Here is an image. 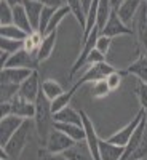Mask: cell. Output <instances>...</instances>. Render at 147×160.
I'll list each match as a JSON object with an SVG mask.
<instances>
[{
    "label": "cell",
    "instance_id": "cell-1",
    "mask_svg": "<svg viewBox=\"0 0 147 160\" xmlns=\"http://www.w3.org/2000/svg\"><path fill=\"white\" fill-rule=\"evenodd\" d=\"M34 125L37 130V135L43 144L47 142L50 133L55 128V114L51 111V101L45 96V93L40 90L38 98L35 101V117Z\"/></svg>",
    "mask_w": 147,
    "mask_h": 160
},
{
    "label": "cell",
    "instance_id": "cell-2",
    "mask_svg": "<svg viewBox=\"0 0 147 160\" xmlns=\"http://www.w3.org/2000/svg\"><path fill=\"white\" fill-rule=\"evenodd\" d=\"M29 131H31V118H26L24 123L18 128V131L10 138L7 146L2 148L11 160H16L21 155V152L24 151L26 144H27V139H29Z\"/></svg>",
    "mask_w": 147,
    "mask_h": 160
},
{
    "label": "cell",
    "instance_id": "cell-3",
    "mask_svg": "<svg viewBox=\"0 0 147 160\" xmlns=\"http://www.w3.org/2000/svg\"><path fill=\"white\" fill-rule=\"evenodd\" d=\"M115 71L117 69L112 68V66L109 62H105V61L99 62V64H93V66H90V68L86 69V72L78 78V82L74 87L78 90L80 87H83L85 83H95V82H98V80H105L107 75H110Z\"/></svg>",
    "mask_w": 147,
    "mask_h": 160
},
{
    "label": "cell",
    "instance_id": "cell-4",
    "mask_svg": "<svg viewBox=\"0 0 147 160\" xmlns=\"http://www.w3.org/2000/svg\"><path fill=\"white\" fill-rule=\"evenodd\" d=\"M147 114V111L145 109H141L138 114H136V117L131 120L130 123H126L123 128H120L118 131H115L114 135H110L109 138H107V141L109 142H112V144H117V146H125L128 144V141L131 139V136H133V133H135V130L138 128V125L141 123V120H142V117Z\"/></svg>",
    "mask_w": 147,
    "mask_h": 160
},
{
    "label": "cell",
    "instance_id": "cell-5",
    "mask_svg": "<svg viewBox=\"0 0 147 160\" xmlns=\"http://www.w3.org/2000/svg\"><path fill=\"white\" fill-rule=\"evenodd\" d=\"M99 35H101V31H99V28L98 26H95L93 28V31L90 32V35L83 40V47H82V51H80V55H78V58H77V61L74 62V66H72V69H71V77H74L80 69L85 66V62H86V58H88V55L96 48V42H98V38H99Z\"/></svg>",
    "mask_w": 147,
    "mask_h": 160
},
{
    "label": "cell",
    "instance_id": "cell-6",
    "mask_svg": "<svg viewBox=\"0 0 147 160\" xmlns=\"http://www.w3.org/2000/svg\"><path fill=\"white\" fill-rule=\"evenodd\" d=\"M74 142H75V141H74L72 138H69L66 133H62V131H59V130H56V128H53V131L50 133V136H48V139H47V142H45V148H47L48 151H51L53 154L59 155V154H62L64 151H67L69 148H72Z\"/></svg>",
    "mask_w": 147,
    "mask_h": 160
},
{
    "label": "cell",
    "instance_id": "cell-7",
    "mask_svg": "<svg viewBox=\"0 0 147 160\" xmlns=\"http://www.w3.org/2000/svg\"><path fill=\"white\" fill-rule=\"evenodd\" d=\"M80 115H82L83 130H85V141L88 144V148H90L93 157H95V160H101V157H99V136L96 133V128H95L91 118L86 115L85 111H80Z\"/></svg>",
    "mask_w": 147,
    "mask_h": 160
},
{
    "label": "cell",
    "instance_id": "cell-8",
    "mask_svg": "<svg viewBox=\"0 0 147 160\" xmlns=\"http://www.w3.org/2000/svg\"><path fill=\"white\" fill-rule=\"evenodd\" d=\"M26 118H21L15 114H11L8 117L0 118V146L5 148L7 142L10 141V138L18 131V128L24 123Z\"/></svg>",
    "mask_w": 147,
    "mask_h": 160
},
{
    "label": "cell",
    "instance_id": "cell-9",
    "mask_svg": "<svg viewBox=\"0 0 147 160\" xmlns=\"http://www.w3.org/2000/svg\"><path fill=\"white\" fill-rule=\"evenodd\" d=\"M131 34H133V29L130 28V26H126L122 19L118 18L115 10H112L110 16H109V21L105 22L104 29L101 31V35L114 38L117 35H131Z\"/></svg>",
    "mask_w": 147,
    "mask_h": 160
},
{
    "label": "cell",
    "instance_id": "cell-10",
    "mask_svg": "<svg viewBox=\"0 0 147 160\" xmlns=\"http://www.w3.org/2000/svg\"><path fill=\"white\" fill-rule=\"evenodd\" d=\"M38 61L34 55H31L29 51H26L24 48L18 50L16 53H13V55L8 58L7 64L3 66L5 68H26V69H32V71H37L38 68Z\"/></svg>",
    "mask_w": 147,
    "mask_h": 160
},
{
    "label": "cell",
    "instance_id": "cell-11",
    "mask_svg": "<svg viewBox=\"0 0 147 160\" xmlns=\"http://www.w3.org/2000/svg\"><path fill=\"white\" fill-rule=\"evenodd\" d=\"M42 90V82L38 78V72L34 71L32 75L29 78H26L24 82L19 85V93L18 95L24 99H27L31 102H35L37 98H38V93Z\"/></svg>",
    "mask_w": 147,
    "mask_h": 160
},
{
    "label": "cell",
    "instance_id": "cell-12",
    "mask_svg": "<svg viewBox=\"0 0 147 160\" xmlns=\"http://www.w3.org/2000/svg\"><path fill=\"white\" fill-rule=\"evenodd\" d=\"M32 69H26V68H5L0 72V80L7 83H16L21 85L26 78H29L32 75Z\"/></svg>",
    "mask_w": 147,
    "mask_h": 160
},
{
    "label": "cell",
    "instance_id": "cell-13",
    "mask_svg": "<svg viewBox=\"0 0 147 160\" xmlns=\"http://www.w3.org/2000/svg\"><path fill=\"white\" fill-rule=\"evenodd\" d=\"M11 114H15L21 118H34L35 117V102H31L18 95L11 101Z\"/></svg>",
    "mask_w": 147,
    "mask_h": 160
},
{
    "label": "cell",
    "instance_id": "cell-14",
    "mask_svg": "<svg viewBox=\"0 0 147 160\" xmlns=\"http://www.w3.org/2000/svg\"><path fill=\"white\" fill-rule=\"evenodd\" d=\"M141 5H142V0H125L122 3V7L117 10V15L126 26L131 28V21L136 18Z\"/></svg>",
    "mask_w": 147,
    "mask_h": 160
},
{
    "label": "cell",
    "instance_id": "cell-15",
    "mask_svg": "<svg viewBox=\"0 0 147 160\" xmlns=\"http://www.w3.org/2000/svg\"><path fill=\"white\" fill-rule=\"evenodd\" d=\"M64 157H67L69 160H95L86 141H75L72 148H69L67 151L62 152Z\"/></svg>",
    "mask_w": 147,
    "mask_h": 160
},
{
    "label": "cell",
    "instance_id": "cell-16",
    "mask_svg": "<svg viewBox=\"0 0 147 160\" xmlns=\"http://www.w3.org/2000/svg\"><path fill=\"white\" fill-rule=\"evenodd\" d=\"M125 154L123 146H117L109 142L107 139L99 138V157L101 160H120Z\"/></svg>",
    "mask_w": 147,
    "mask_h": 160
},
{
    "label": "cell",
    "instance_id": "cell-17",
    "mask_svg": "<svg viewBox=\"0 0 147 160\" xmlns=\"http://www.w3.org/2000/svg\"><path fill=\"white\" fill-rule=\"evenodd\" d=\"M136 35L142 48L147 50V3H142L136 16Z\"/></svg>",
    "mask_w": 147,
    "mask_h": 160
},
{
    "label": "cell",
    "instance_id": "cell-18",
    "mask_svg": "<svg viewBox=\"0 0 147 160\" xmlns=\"http://www.w3.org/2000/svg\"><path fill=\"white\" fill-rule=\"evenodd\" d=\"M22 7L26 10L29 16V21L32 24L34 31H38V26H40V16H42V11H43V3L38 2V0H24Z\"/></svg>",
    "mask_w": 147,
    "mask_h": 160
},
{
    "label": "cell",
    "instance_id": "cell-19",
    "mask_svg": "<svg viewBox=\"0 0 147 160\" xmlns=\"http://www.w3.org/2000/svg\"><path fill=\"white\" fill-rule=\"evenodd\" d=\"M56 40H58V31L43 35L42 45H40L38 53H37V61L38 62H43V61H47L51 56L53 50H55V47H56Z\"/></svg>",
    "mask_w": 147,
    "mask_h": 160
},
{
    "label": "cell",
    "instance_id": "cell-20",
    "mask_svg": "<svg viewBox=\"0 0 147 160\" xmlns=\"http://www.w3.org/2000/svg\"><path fill=\"white\" fill-rule=\"evenodd\" d=\"M13 24L18 26L19 29H22L26 34H32L35 32L34 28H32V24L29 21V16H27V13H26L24 7L22 5H16V7H13Z\"/></svg>",
    "mask_w": 147,
    "mask_h": 160
},
{
    "label": "cell",
    "instance_id": "cell-21",
    "mask_svg": "<svg viewBox=\"0 0 147 160\" xmlns=\"http://www.w3.org/2000/svg\"><path fill=\"white\" fill-rule=\"evenodd\" d=\"M126 74L136 75L139 82L147 83V55H139V58L126 68Z\"/></svg>",
    "mask_w": 147,
    "mask_h": 160
},
{
    "label": "cell",
    "instance_id": "cell-22",
    "mask_svg": "<svg viewBox=\"0 0 147 160\" xmlns=\"http://www.w3.org/2000/svg\"><path fill=\"white\" fill-rule=\"evenodd\" d=\"M55 122L74 123V125H80V127H83L82 115H80V112H77L75 109H72L71 106H67V108H64V109H61L59 112H56V114H55Z\"/></svg>",
    "mask_w": 147,
    "mask_h": 160
},
{
    "label": "cell",
    "instance_id": "cell-23",
    "mask_svg": "<svg viewBox=\"0 0 147 160\" xmlns=\"http://www.w3.org/2000/svg\"><path fill=\"white\" fill-rule=\"evenodd\" d=\"M55 128L66 133L69 138H72L74 141H83L85 139V130L80 125H74V123H62V122H55Z\"/></svg>",
    "mask_w": 147,
    "mask_h": 160
},
{
    "label": "cell",
    "instance_id": "cell-24",
    "mask_svg": "<svg viewBox=\"0 0 147 160\" xmlns=\"http://www.w3.org/2000/svg\"><path fill=\"white\" fill-rule=\"evenodd\" d=\"M64 3L71 8V13L75 16L77 22L80 24V28L85 31V28H86V13L83 10L82 0H64Z\"/></svg>",
    "mask_w": 147,
    "mask_h": 160
},
{
    "label": "cell",
    "instance_id": "cell-25",
    "mask_svg": "<svg viewBox=\"0 0 147 160\" xmlns=\"http://www.w3.org/2000/svg\"><path fill=\"white\" fill-rule=\"evenodd\" d=\"M110 13H112L110 0H99V5H98V13H96V26L99 28V31H102V29H104L105 22L109 21Z\"/></svg>",
    "mask_w": 147,
    "mask_h": 160
},
{
    "label": "cell",
    "instance_id": "cell-26",
    "mask_svg": "<svg viewBox=\"0 0 147 160\" xmlns=\"http://www.w3.org/2000/svg\"><path fill=\"white\" fill-rule=\"evenodd\" d=\"M0 37L10 38V40H26L29 37V34H26L15 24H10V26H0Z\"/></svg>",
    "mask_w": 147,
    "mask_h": 160
},
{
    "label": "cell",
    "instance_id": "cell-27",
    "mask_svg": "<svg viewBox=\"0 0 147 160\" xmlns=\"http://www.w3.org/2000/svg\"><path fill=\"white\" fill-rule=\"evenodd\" d=\"M75 91H77V88L72 87L69 91H64L62 95H59L56 99H53V101H51V111H53V114H56V112H59L61 109L67 108V106L71 104V99H72L74 95H75Z\"/></svg>",
    "mask_w": 147,
    "mask_h": 160
},
{
    "label": "cell",
    "instance_id": "cell-28",
    "mask_svg": "<svg viewBox=\"0 0 147 160\" xmlns=\"http://www.w3.org/2000/svg\"><path fill=\"white\" fill-rule=\"evenodd\" d=\"M42 91L45 93V96H47L50 101L56 99L59 95H62V93H64L62 87L56 82V80H51V78L43 80V82H42Z\"/></svg>",
    "mask_w": 147,
    "mask_h": 160
},
{
    "label": "cell",
    "instance_id": "cell-29",
    "mask_svg": "<svg viewBox=\"0 0 147 160\" xmlns=\"http://www.w3.org/2000/svg\"><path fill=\"white\" fill-rule=\"evenodd\" d=\"M19 93V85L16 83H0V102H11L13 98H16Z\"/></svg>",
    "mask_w": 147,
    "mask_h": 160
},
{
    "label": "cell",
    "instance_id": "cell-30",
    "mask_svg": "<svg viewBox=\"0 0 147 160\" xmlns=\"http://www.w3.org/2000/svg\"><path fill=\"white\" fill-rule=\"evenodd\" d=\"M71 13V8L67 7V5H62L61 8H58L56 10V13L53 15V18H51V21H50V24H48V28H47V31H45V34H50V32H55V31H58V26L64 21V18L67 16Z\"/></svg>",
    "mask_w": 147,
    "mask_h": 160
},
{
    "label": "cell",
    "instance_id": "cell-31",
    "mask_svg": "<svg viewBox=\"0 0 147 160\" xmlns=\"http://www.w3.org/2000/svg\"><path fill=\"white\" fill-rule=\"evenodd\" d=\"M42 40H43V35L40 34L38 31L32 32L27 38L24 40V50H26V51H29L31 55H34V56L37 58V53H38L40 45H42Z\"/></svg>",
    "mask_w": 147,
    "mask_h": 160
},
{
    "label": "cell",
    "instance_id": "cell-32",
    "mask_svg": "<svg viewBox=\"0 0 147 160\" xmlns=\"http://www.w3.org/2000/svg\"><path fill=\"white\" fill-rule=\"evenodd\" d=\"M10 24H13V7L5 0H0V26Z\"/></svg>",
    "mask_w": 147,
    "mask_h": 160
},
{
    "label": "cell",
    "instance_id": "cell-33",
    "mask_svg": "<svg viewBox=\"0 0 147 160\" xmlns=\"http://www.w3.org/2000/svg\"><path fill=\"white\" fill-rule=\"evenodd\" d=\"M56 10H58V8H55V7H48V5L43 7L42 16H40V26H38V32L42 34V35H45V31H47V28H48V24H50L53 15L56 13Z\"/></svg>",
    "mask_w": 147,
    "mask_h": 160
},
{
    "label": "cell",
    "instance_id": "cell-34",
    "mask_svg": "<svg viewBox=\"0 0 147 160\" xmlns=\"http://www.w3.org/2000/svg\"><path fill=\"white\" fill-rule=\"evenodd\" d=\"M21 48H24V40H10V38L0 37V50L2 51H7L10 55H13V53H16Z\"/></svg>",
    "mask_w": 147,
    "mask_h": 160
},
{
    "label": "cell",
    "instance_id": "cell-35",
    "mask_svg": "<svg viewBox=\"0 0 147 160\" xmlns=\"http://www.w3.org/2000/svg\"><path fill=\"white\" fill-rule=\"evenodd\" d=\"M91 95L93 98H96V99H101V98H105L110 93V88L107 85V82L105 80H98V82L95 83H91Z\"/></svg>",
    "mask_w": 147,
    "mask_h": 160
},
{
    "label": "cell",
    "instance_id": "cell-36",
    "mask_svg": "<svg viewBox=\"0 0 147 160\" xmlns=\"http://www.w3.org/2000/svg\"><path fill=\"white\" fill-rule=\"evenodd\" d=\"M123 75H126V71H115V72H112L110 75H107V78H105V82H107V85H109V88H110V91H115L118 87H120V83H122V77Z\"/></svg>",
    "mask_w": 147,
    "mask_h": 160
},
{
    "label": "cell",
    "instance_id": "cell-37",
    "mask_svg": "<svg viewBox=\"0 0 147 160\" xmlns=\"http://www.w3.org/2000/svg\"><path fill=\"white\" fill-rule=\"evenodd\" d=\"M136 96H138V99H139V102L142 106V109L147 111V83H144V82L138 83V87H136Z\"/></svg>",
    "mask_w": 147,
    "mask_h": 160
},
{
    "label": "cell",
    "instance_id": "cell-38",
    "mask_svg": "<svg viewBox=\"0 0 147 160\" xmlns=\"http://www.w3.org/2000/svg\"><path fill=\"white\" fill-rule=\"evenodd\" d=\"M112 45V38L110 37H105V35H99L98 42H96V50H99L102 55H107L109 50Z\"/></svg>",
    "mask_w": 147,
    "mask_h": 160
},
{
    "label": "cell",
    "instance_id": "cell-39",
    "mask_svg": "<svg viewBox=\"0 0 147 160\" xmlns=\"http://www.w3.org/2000/svg\"><path fill=\"white\" fill-rule=\"evenodd\" d=\"M105 61V55H102V53L99 51V50H93L90 55H88V58H86V62H85V66H93V64H99V62H104Z\"/></svg>",
    "mask_w": 147,
    "mask_h": 160
},
{
    "label": "cell",
    "instance_id": "cell-40",
    "mask_svg": "<svg viewBox=\"0 0 147 160\" xmlns=\"http://www.w3.org/2000/svg\"><path fill=\"white\" fill-rule=\"evenodd\" d=\"M56 157H58L56 154H53V152L48 151L47 148H42V149H38L35 160H56Z\"/></svg>",
    "mask_w": 147,
    "mask_h": 160
},
{
    "label": "cell",
    "instance_id": "cell-41",
    "mask_svg": "<svg viewBox=\"0 0 147 160\" xmlns=\"http://www.w3.org/2000/svg\"><path fill=\"white\" fill-rule=\"evenodd\" d=\"M11 115V102H0V118Z\"/></svg>",
    "mask_w": 147,
    "mask_h": 160
},
{
    "label": "cell",
    "instance_id": "cell-42",
    "mask_svg": "<svg viewBox=\"0 0 147 160\" xmlns=\"http://www.w3.org/2000/svg\"><path fill=\"white\" fill-rule=\"evenodd\" d=\"M38 2H42L43 5H48V7H55V8H61L64 3V0H38Z\"/></svg>",
    "mask_w": 147,
    "mask_h": 160
},
{
    "label": "cell",
    "instance_id": "cell-43",
    "mask_svg": "<svg viewBox=\"0 0 147 160\" xmlns=\"http://www.w3.org/2000/svg\"><path fill=\"white\" fill-rule=\"evenodd\" d=\"M125 2V0H110V7H112V10H118L120 7H122V3Z\"/></svg>",
    "mask_w": 147,
    "mask_h": 160
},
{
    "label": "cell",
    "instance_id": "cell-44",
    "mask_svg": "<svg viewBox=\"0 0 147 160\" xmlns=\"http://www.w3.org/2000/svg\"><path fill=\"white\" fill-rule=\"evenodd\" d=\"M91 2H93V0H82V3H83V10H85V13H86V15H88V11H90Z\"/></svg>",
    "mask_w": 147,
    "mask_h": 160
},
{
    "label": "cell",
    "instance_id": "cell-45",
    "mask_svg": "<svg viewBox=\"0 0 147 160\" xmlns=\"http://www.w3.org/2000/svg\"><path fill=\"white\" fill-rule=\"evenodd\" d=\"M5 2H8L11 7H16V5H22L24 0H5Z\"/></svg>",
    "mask_w": 147,
    "mask_h": 160
},
{
    "label": "cell",
    "instance_id": "cell-46",
    "mask_svg": "<svg viewBox=\"0 0 147 160\" xmlns=\"http://www.w3.org/2000/svg\"><path fill=\"white\" fill-rule=\"evenodd\" d=\"M56 160H69V158H67V157H64L62 154H59V155L56 157Z\"/></svg>",
    "mask_w": 147,
    "mask_h": 160
},
{
    "label": "cell",
    "instance_id": "cell-47",
    "mask_svg": "<svg viewBox=\"0 0 147 160\" xmlns=\"http://www.w3.org/2000/svg\"><path fill=\"white\" fill-rule=\"evenodd\" d=\"M141 160H147V158H141Z\"/></svg>",
    "mask_w": 147,
    "mask_h": 160
},
{
    "label": "cell",
    "instance_id": "cell-48",
    "mask_svg": "<svg viewBox=\"0 0 147 160\" xmlns=\"http://www.w3.org/2000/svg\"><path fill=\"white\" fill-rule=\"evenodd\" d=\"M144 2H147V0H144Z\"/></svg>",
    "mask_w": 147,
    "mask_h": 160
},
{
    "label": "cell",
    "instance_id": "cell-49",
    "mask_svg": "<svg viewBox=\"0 0 147 160\" xmlns=\"http://www.w3.org/2000/svg\"><path fill=\"white\" fill-rule=\"evenodd\" d=\"M8 160H10V158H8Z\"/></svg>",
    "mask_w": 147,
    "mask_h": 160
}]
</instances>
